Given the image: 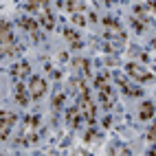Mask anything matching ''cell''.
<instances>
[{
  "instance_id": "obj_14",
  "label": "cell",
  "mask_w": 156,
  "mask_h": 156,
  "mask_svg": "<svg viewBox=\"0 0 156 156\" xmlns=\"http://www.w3.org/2000/svg\"><path fill=\"white\" fill-rule=\"evenodd\" d=\"M37 123H40V117H27V121H24V132L31 134V130L37 128Z\"/></svg>"
},
{
  "instance_id": "obj_25",
  "label": "cell",
  "mask_w": 156,
  "mask_h": 156,
  "mask_svg": "<svg viewBox=\"0 0 156 156\" xmlns=\"http://www.w3.org/2000/svg\"><path fill=\"white\" fill-rule=\"evenodd\" d=\"M152 44H154V48H156V37H154V40H152Z\"/></svg>"
},
{
  "instance_id": "obj_16",
  "label": "cell",
  "mask_w": 156,
  "mask_h": 156,
  "mask_svg": "<svg viewBox=\"0 0 156 156\" xmlns=\"http://www.w3.org/2000/svg\"><path fill=\"white\" fill-rule=\"evenodd\" d=\"M123 90H126V95H130V97H141V92H143L139 86H126Z\"/></svg>"
},
{
  "instance_id": "obj_17",
  "label": "cell",
  "mask_w": 156,
  "mask_h": 156,
  "mask_svg": "<svg viewBox=\"0 0 156 156\" xmlns=\"http://www.w3.org/2000/svg\"><path fill=\"white\" fill-rule=\"evenodd\" d=\"M108 77H110L108 73H103V75H99V77L95 79V86H97V88H103V86H108Z\"/></svg>"
},
{
  "instance_id": "obj_24",
  "label": "cell",
  "mask_w": 156,
  "mask_h": 156,
  "mask_svg": "<svg viewBox=\"0 0 156 156\" xmlns=\"http://www.w3.org/2000/svg\"><path fill=\"white\" fill-rule=\"evenodd\" d=\"M150 154H154V156H156V143H154V147L150 150Z\"/></svg>"
},
{
  "instance_id": "obj_4",
  "label": "cell",
  "mask_w": 156,
  "mask_h": 156,
  "mask_svg": "<svg viewBox=\"0 0 156 156\" xmlns=\"http://www.w3.org/2000/svg\"><path fill=\"white\" fill-rule=\"evenodd\" d=\"M126 70H128V75H130V77L139 79V81H152V79H154V77H152V73H147L143 66H136V64H128Z\"/></svg>"
},
{
  "instance_id": "obj_18",
  "label": "cell",
  "mask_w": 156,
  "mask_h": 156,
  "mask_svg": "<svg viewBox=\"0 0 156 156\" xmlns=\"http://www.w3.org/2000/svg\"><path fill=\"white\" fill-rule=\"evenodd\" d=\"M66 9H68V11H73V13H77L79 9H81V5L75 2V0H68V2H66Z\"/></svg>"
},
{
  "instance_id": "obj_19",
  "label": "cell",
  "mask_w": 156,
  "mask_h": 156,
  "mask_svg": "<svg viewBox=\"0 0 156 156\" xmlns=\"http://www.w3.org/2000/svg\"><path fill=\"white\" fill-rule=\"evenodd\" d=\"M64 101H66V97L62 95V92H59V95H55V99H53V108H62V103H64Z\"/></svg>"
},
{
  "instance_id": "obj_20",
  "label": "cell",
  "mask_w": 156,
  "mask_h": 156,
  "mask_svg": "<svg viewBox=\"0 0 156 156\" xmlns=\"http://www.w3.org/2000/svg\"><path fill=\"white\" fill-rule=\"evenodd\" d=\"M73 22H75V24H86L84 13H73Z\"/></svg>"
},
{
  "instance_id": "obj_8",
  "label": "cell",
  "mask_w": 156,
  "mask_h": 156,
  "mask_svg": "<svg viewBox=\"0 0 156 156\" xmlns=\"http://www.w3.org/2000/svg\"><path fill=\"white\" fill-rule=\"evenodd\" d=\"M29 70H31V66L27 64V62H18V64H13L11 66V75L13 77H29Z\"/></svg>"
},
{
  "instance_id": "obj_3",
  "label": "cell",
  "mask_w": 156,
  "mask_h": 156,
  "mask_svg": "<svg viewBox=\"0 0 156 156\" xmlns=\"http://www.w3.org/2000/svg\"><path fill=\"white\" fill-rule=\"evenodd\" d=\"M29 92H31V99H40L46 92V81L40 79V77H31L29 79Z\"/></svg>"
},
{
  "instance_id": "obj_22",
  "label": "cell",
  "mask_w": 156,
  "mask_h": 156,
  "mask_svg": "<svg viewBox=\"0 0 156 156\" xmlns=\"http://www.w3.org/2000/svg\"><path fill=\"white\" fill-rule=\"evenodd\" d=\"M147 11L152 16H156V0H150V2H147Z\"/></svg>"
},
{
  "instance_id": "obj_2",
  "label": "cell",
  "mask_w": 156,
  "mask_h": 156,
  "mask_svg": "<svg viewBox=\"0 0 156 156\" xmlns=\"http://www.w3.org/2000/svg\"><path fill=\"white\" fill-rule=\"evenodd\" d=\"M13 123H16V114L9 110H2V114H0V139L2 141L9 136V130H11Z\"/></svg>"
},
{
  "instance_id": "obj_9",
  "label": "cell",
  "mask_w": 156,
  "mask_h": 156,
  "mask_svg": "<svg viewBox=\"0 0 156 156\" xmlns=\"http://www.w3.org/2000/svg\"><path fill=\"white\" fill-rule=\"evenodd\" d=\"M37 22H40V20H33V18H20V27L27 29L31 35L37 33Z\"/></svg>"
},
{
  "instance_id": "obj_1",
  "label": "cell",
  "mask_w": 156,
  "mask_h": 156,
  "mask_svg": "<svg viewBox=\"0 0 156 156\" xmlns=\"http://www.w3.org/2000/svg\"><path fill=\"white\" fill-rule=\"evenodd\" d=\"M79 108L84 112V119L88 126H95V114H97V106L90 101V95L84 92V95H79Z\"/></svg>"
},
{
  "instance_id": "obj_7",
  "label": "cell",
  "mask_w": 156,
  "mask_h": 156,
  "mask_svg": "<svg viewBox=\"0 0 156 156\" xmlns=\"http://www.w3.org/2000/svg\"><path fill=\"white\" fill-rule=\"evenodd\" d=\"M79 112H81V108H75V106L66 110V121H68V126H70V128H77L79 123H81Z\"/></svg>"
},
{
  "instance_id": "obj_21",
  "label": "cell",
  "mask_w": 156,
  "mask_h": 156,
  "mask_svg": "<svg viewBox=\"0 0 156 156\" xmlns=\"http://www.w3.org/2000/svg\"><path fill=\"white\" fill-rule=\"evenodd\" d=\"M147 139H150V141H154V143H156V123H154V126H152V128H150V132H147Z\"/></svg>"
},
{
  "instance_id": "obj_15",
  "label": "cell",
  "mask_w": 156,
  "mask_h": 156,
  "mask_svg": "<svg viewBox=\"0 0 156 156\" xmlns=\"http://www.w3.org/2000/svg\"><path fill=\"white\" fill-rule=\"evenodd\" d=\"M37 20H40V24H42L44 29H53V27H55V20H53V18H51L48 13H46V16H40Z\"/></svg>"
},
{
  "instance_id": "obj_5",
  "label": "cell",
  "mask_w": 156,
  "mask_h": 156,
  "mask_svg": "<svg viewBox=\"0 0 156 156\" xmlns=\"http://www.w3.org/2000/svg\"><path fill=\"white\" fill-rule=\"evenodd\" d=\"M13 95H16V99H18L20 106H27V103H29V97H31V92H29V88H27L24 84H16Z\"/></svg>"
},
{
  "instance_id": "obj_10",
  "label": "cell",
  "mask_w": 156,
  "mask_h": 156,
  "mask_svg": "<svg viewBox=\"0 0 156 156\" xmlns=\"http://www.w3.org/2000/svg\"><path fill=\"white\" fill-rule=\"evenodd\" d=\"M73 66H75L81 75H90V62L88 59H84V57H75L73 59Z\"/></svg>"
},
{
  "instance_id": "obj_11",
  "label": "cell",
  "mask_w": 156,
  "mask_h": 156,
  "mask_svg": "<svg viewBox=\"0 0 156 156\" xmlns=\"http://www.w3.org/2000/svg\"><path fill=\"white\" fill-rule=\"evenodd\" d=\"M152 114H154V103H150V101H145L143 106H141V112H139V119H141V121H150V119H152Z\"/></svg>"
},
{
  "instance_id": "obj_23",
  "label": "cell",
  "mask_w": 156,
  "mask_h": 156,
  "mask_svg": "<svg viewBox=\"0 0 156 156\" xmlns=\"http://www.w3.org/2000/svg\"><path fill=\"white\" fill-rule=\"evenodd\" d=\"M95 139H97V134H95V132H92V130H88V132H86V141H90V143H92V141H95Z\"/></svg>"
},
{
  "instance_id": "obj_6",
  "label": "cell",
  "mask_w": 156,
  "mask_h": 156,
  "mask_svg": "<svg viewBox=\"0 0 156 156\" xmlns=\"http://www.w3.org/2000/svg\"><path fill=\"white\" fill-rule=\"evenodd\" d=\"M99 99H101V106L108 110V108H112V103H114V92L108 86H103V88H99Z\"/></svg>"
},
{
  "instance_id": "obj_12",
  "label": "cell",
  "mask_w": 156,
  "mask_h": 156,
  "mask_svg": "<svg viewBox=\"0 0 156 156\" xmlns=\"http://www.w3.org/2000/svg\"><path fill=\"white\" fill-rule=\"evenodd\" d=\"M0 40H2V44H11V42H13L11 24H9V22H2V33H0Z\"/></svg>"
},
{
  "instance_id": "obj_13",
  "label": "cell",
  "mask_w": 156,
  "mask_h": 156,
  "mask_svg": "<svg viewBox=\"0 0 156 156\" xmlns=\"http://www.w3.org/2000/svg\"><path fill=\"white\" fill-rule=\"evenodd\" d=\"M64 37L68 40L70 44H73V48H81V40H79V35L75 33V31H70V29H66V31H64Z\"/></svg>"
}]
</instances>
